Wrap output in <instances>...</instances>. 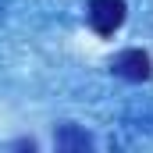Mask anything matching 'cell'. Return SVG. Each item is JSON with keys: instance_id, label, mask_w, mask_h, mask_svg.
Returning <instances> with one entry per match:
<instances>
[{"instance_id": "3", "label": "cell", "mask_w": 153, "mask_h": 153, "mask_svg": "<svg viewBox=\"0 0 153 153\" xmlns=\"http://www.w3.org/2000/svg\"><path fill=\"white\" fill-rule=\"evenodd\" d=\"M93 146V139L85 135V132H78L71 125H64L61 132H57V150H89Z\"/></svg>"}, {"instance_id": "2", "label": "cell", "mask_w": 153, "mask_h": 153, "mask_svg": "<svg viewBox=\"0 0 153 153\" xmlns=\"http://www.w3.org/2000/svg\"><path fill=\"white\" fill-rule=\"evenodd\" d=\"M114 71L121 78H128V82H146V78L153 75L150 53H146V50H125V53H117Z\"/></svg>"}, {"instance_id": "1", "label": "cell", "mask_w": 153, "mask_h": 153, "mask_svg": "<svg viewBox=\"0 0 153 153\" xmlns=\"http://www.w3.org/2000/svg\"><path fill=\"white\" fill-rule=\"evenodd\" d=\"M125 22V0H89V25L100 36H114Z\"/></svg>"}]
</instances>
